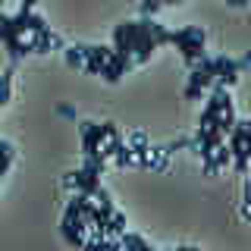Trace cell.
Returning a JSON list of instances; mask_svg holds the SVG:
<instances>
[{
  "label": "cell",
  "mask_w": 251,
  "mask_h": 251,
  "mask_svg": "<svg viewBox=\"0 0 251 251\" xmlns=\"http://www.w3.org/2000/svg\"><path fill=\"white\" fill-rule=\"evenodd\" d=\"M167 44H176L182 50V57L188 66H195L201 57H204V44H207V31L201 25H185L179 31H170L167 35Z\"/></svg>",
  "instance_id": "cell-1"
},
{
  "label": "cell",
  "mask_w": 251,
  "mask_h": 251,
  "mask_svg": "<svg viewBox=\"0 0 251 251\" xmlns=\"http://www.w3.org/2000/svg\"><path fill=\"white\" fill-rule=\"evenodd\" d=\"M0 41L6 44V50H10V60H13V63H19L25 53H31V44L13 28L10 16H3V13H0Z\"/></svg>",
  "instance_id": "cell-2"
},
{
  "label": "cell",
  "mask_w": 251,
  "mask_h": 251,
  "mask_svg": "<svg viewBox=\"0 0 251 251\" xmlns=\"http://www.w3.org/2000/svg\"><path fill=\"white\" fill-rule=\"evenodd\" d=\"M113 129H116L113 123H82V151L85 154H100V141Z\"/></svg>",
  "instance_id": "cell-3"
},
{
  "label": "cell",
  "mask_w": 251,
  "mask_h": 251,
  "mask_svg": "<svg viewBox=\"0 0 251 251\" xmlns=\"http://www.w3.org/2000/svg\"><path fill=\"white\" fill-rule=\"evenodd\" d=\"M129 66H132V60H123L120 53H113V50H110V57H107L104 63H100L98 75H104V82L113 85V82H120V78H123L126 73H129Z\"/></svg>",
  "instance_id": "cell-4"
},
{
  "label": "cell",
  "mask_w": 251,
  "mask_h": 251,
  "mask_svg": "<svg viewBox=\"0 0 251 251\" xmlns=\"http://www.w3.org/2000/svg\"><path fill=\"white\" fill-rule=\"evenodd\" d=\"M63 185H66V188H73V192L94 195V192H98V185H100V179L88 176V173L78 167V170H73V173H66V176H63Z\"/></svg>",
  "instance_id": "cell-5"
},
{
  "label": "cell",
  "mask_w": 251,
  "mask_h": 251,
  "mask_svg": "<svg viewBox=\"0 0 251 251\" xmlns=\"http://www.w3.org/2000/svg\"><path fill=\"white\" fill-rule=\"evenodd\" d=\"M28 44H31V53H50V50H60L63 47V38L57 31L44 28V31H31Z\"/></svg>",
  "instance_id": "cell-6"
},
{
  "label": "cell",
  "mask_w": 251,
  "mask_h": 251,
  "mask_svg": "<svg viewBox=\"0 0 251 251\" xmlns=\"http://www.w3.org/2000/svg\"><path fill=\"white\" fill-rule=\"evenodd\" d=\"M110 50L113 47H98V44H82V53H85V73H91V75H98V69H100V63H104L110 57Z\"/></svg>",
  "instance_id": "cell-7"
},
{
  "label": "cell",
  "mask_w": 251,
  "mask_h": 251,
  "mask_svg": "<svg viewBox=\"0 0 251 251\" xmlns=\"http://www.w3.org/2000/svg\"><path fill=\"white\" fill-rule=\"evenodd\" d=\"M120 248H135V251H151V242L141 239L135 232H123L120 235Z\"/></svg>",
  "instance_id": "cell-8"
},
{
  "label": "cell",
  "mask_w": 251,
  "mask_h": 251,
  "mask_svg": "<svg viewBox=\"0 0 251 251\" xmlns=\"http://www.w3.org/2000/svg\"><path fill=\"white\" fill-rule=\"evenodd\" d=\"M210 157H214V163H217V170H226L232 163V154H229V145H226V138L220 141V145L210 151Z\"/></svg>",
  "instance_id": "cell-9"
},
{
  "label": "cell",
  "mask_w": 251,
  "mask_h": 251,
  "mask_svg": "<svg viewBox=\"0 0 251 251\" xmlns=\"http://www.w3.org/2000/svg\"><path fill=\"white\" fill-rule=\"evenodd\" d=\"M210 82H214L210 73H204L201 66H192V73H188V85H195V88H210Z\"/></svg>",
  "instance_id": "cell-10"
},
{
  "label": "cell",
  "mask_w": 251,
  "mask_h": 251,
  "mask_svg": "<svg viewBox=\"0 0 251 251\" xmlns=\"http://www.w3.org/2000/svg\"><path fill=\"white\" fill-rule=\"evenodd\" d=\"M123 232H126V214L113 207V214L107 217V235H123Z\"/></svg>",
  "instance_id": "cell-11"
},
{
  "label": "cell",
  "mask_w": 251,
  "mask_h": 251,
  "mask_svg": "<svg viewBox=\"0 0 251 251\" xmlns=\"http://www.w3.org/2000/svg\"><path fill=\"white\" fill-rule=\"evenodd\" d=\"M66 63L73 69H82L85 66V53H82V44H73V47H66Z\"/></svg>",
  "instance_id": "cell-12"
},
{
  "label": "cell",
  "mask_w": 251,
  "mask_h": 251,
  "mask_svg": "<svg viewBox=\"0 0 251 251\" xmlns=\"http://www.w3.org/2000/svg\"><path fill=\"white\" fill-rule=\"evenodd\" d=\"M123 141H126V145L132 148V151H145V148L151 145V141H148V135H145V132H129V135H126Z\"/></svg>",
  "instance_id": "cell-13"
},
{
  "label": "cell",
  "mask_w": 251,
  "mask_h": 251,
  "mask_svg": "<svg viewBox=\"0 0 251 251\" xmlns=\"http://www.w3.org/2000/svg\"><path fill=\"white\" fill-rule=\"evenodd\" d=\"M188 145H192L188 138H176V141H170V145H167V154H173V151H182V148H188Z\"/></svg>",
  "instance_id": "cell-14"
},
{
  "label": "cell",
  "mask_w": 251,
  "mask_h": 251,
  "mask_svg": "<svg viewBox=\"0 0 251 251\" xmlns=\"http://www.w3.org/2000/svg\"><path fill=\"white\" fill-rule=\"evenodd\" d=\"M201 94H204V88H195V85H185V98H188V100H198Z\"/></svg>",
  "instance_id": "cell-15"
},
{
  "label": "cell",
  "mask_w": 251,
  "mask_h": 251,
  "mask_svg": "<svg viewBox=\"0 0 251 251\" xmlns=\"http://www.w3.org/2000/svg\"><path fill=\"white\" fill-rule=\"evenodd\" d=\"M226 3H229V6H245L248 0H226Z\"/></svg>",
  "instance_id": "cell-16"
}]
</instances>
